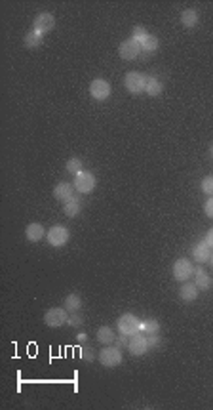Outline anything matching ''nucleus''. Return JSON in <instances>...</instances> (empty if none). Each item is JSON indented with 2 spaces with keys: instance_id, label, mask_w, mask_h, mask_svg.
<instances>
[{
  "instance_id": "nucleus-6",
  "label": "nucleus",
  "mask_w": 213,
  "mask_h": 410,
  "mask_svg": "<svg viewBox=\"0 0 213 410\" xmlns=\"http://www.w3.org/2000/svg\"><path fill=\"white\" fill-rule=\"evenodd\" d=\"M69 239H71V233H69V229L65 225H54V227L48 229V242L52 246H56V248L65 246L69 242Z\"/></svg>"
},
{
  "instance_id": "nucleus-27",
  "label": "nucleus",
  "mask_w": 213,
  "mask_h": 410,
  "mask_svg": "<svg viewBox=\"0 0 213 410\" xmlns=\"http://www.w3.org/2000/svg\"><path fill=\"white\" fill-rule=\"evenodd\" d=\"M202 191L206 193V195H210V197H213V176H208L202 179Z\"/></svg>"
},
{
  "instance_id": "nucleus-33",
  "label": "nucleus",
  "mask_w": 213,
  "mask_h": 410,
  "mask_svg": "<svg viewBox=\"0 0 213 410\" xmlns=\"http://www.w3.org/2000/svg\"><path fill=\"white\" fill-rule=\"evenodd\" d=\"M204 240H206V242L210 244V248L213 250V227L210 229V231H208V233H206V239H204Z\"/></svg>"
},
{
  "instance_id": "nucleus-3",
  "label": "nucleus",
  "mask_w": 213,
  "mask_h": 410,
  "mask_svg": "<svg viewBox=\"0 0 213 410\" xmlns=\"http://www.w3.org/2000/svg\"><path fill=\"white\" fill-rule=\"evenodd\" d=\"M97 187V177L93 176L91 172H78L76 176H74V189L78 191V193H82V195H88V193H91V191Z\"/></svg>"
},
{
  "instance_id": "nucleus-26",
  "label": "nucleus",
  "mask_w": 213,
  "mask_h": 410,
  "mask_svg": "<svg viewBox=\"0 0 213 410\" xmlns=\"http://www.w3.org/2000/svg\"><path fill=\"white\" fill-rule=\"evenodd\" d=\"M80 359L86 361V363H91V361L95 359V353H93V349H91L90 345H84V347L80 349Z\"/></svg>"
},
{
  "instance_id": "nucleus-14",
  "label": "nucleus",
  "mask_w": 213,
  "mask_h": 410,
  "mask_svg": "<svg viewBox=\"0 0 213 410\" xmlns=\"http://www.w3.org/2000/svg\"><path fill=\"white\" fill-rule=\"evenodd\" d=\"M25 237H27V240H30V242H38V240H42L44 237H46V229H44V225H40V223H29L27 229H25Z\"/></svg>"
},
{
  "instance_id": "nucleus-30",
  "label": "nucleus",
  "mask_w": 213,
  "mask_h": 410,
  "mask_svg": "<svg viewBox=\"0 0 213 410\" xmlns=\"http://www.w3.org/2000/svg\"><path fill=\"white\" fill-rule=\"evenodd\" d=\"M147 342H149V347H151V349H154V347L160 345V342H162V340H160L158 334H151V336H147Z\"/></svg>"
},
{
  "instance_id": "nucleus-17",
  "label": "nucleus",
  "mask_w": 213,
  "mask_h": 410,
  "mask_svg": "<svg viewBox=\"0 0 213 410\" xmlns=\"http://www.w3.org/2000/svg\"><path fill=\"white\" fill-rule=\"evenodd\" d=\"M63 212H65V216L74 218V216H78V214L82 212V203H80L76 197H72V199H69L67 203H63Z\"/></svg>"
},
{
  "instance_id": "nucleus-19",
  "label": "nucleus",
  "mask_w": 213,
  "mask_h": 410,
  "mask_svg": "<svg viewBox=\"0 0 213 410\" xmlns=\"http://www.w3.org/2000/svg\"><path fill=\"white\" fill-rule=\"evenodd\" d=\"M181 23H183V27H186V29L196 27V23H198V12H196L194 8L185 10V12L181 14Z\"/></svg>"
},
{
  "instance_id": "nucleus-22",
  "label": "nucleus",
  "mask_w": 213,
  "mask_h": 410,
  "mask_svg": "<svg viewBox=\"0 0 213 410\" xmlns=\"http://www.w3.org/2000/svg\"><path fill=\"white\" fill-rule=\"evenodd\" d=\"M95 338H97V342H99V343H105V345H107V343H114V340H116L113 328H109V326H99V330H97Z\"/></svg>"
},
{
  "instance_id": "nucleus-11",
  "label": "nucleus",
  "mask_w": 213,
  "mask_h": 410,
  "mask_svg": "<svg viewBox=\"0 0 213 410\" xmlns=\"http://www.w3.org/2000/svg\"><path fill=\"white\" fill-rule=\"evenodd\" d=\"M54 27H56V17H54L52 14H48V12L38 14L36 17H34V21H32V29L36 31V33H40V34H44V33H50Z\"/></svg>"
},
{
  "instance_id": "nucleus-13",
  "label": "nucleus",
  "mask_w": 213,
  "mask_h": 410,
  "mask_svg": "<svg viewBox=\"0 0 213 410\" xmlns=\"http://www.w3.org/2000/svg\"><path fill=\"white\" fill-rule=\"evenodd\" d=\"M212 254H213V250L210 248V244H208L206 240H200V242H196V244H194V248H192V258H194L198 264H206V262H210Z\"/></svg>"
},
{
  "instance_id": "nucleus-9",
  "label": "nucleus",
  "mask_w": 213,
  "mask_h": 410,
  "mask_svg": "<svg viewBox=\"0 0 213 410\" xmlns=\"http://www.w3.org/2000/svg\"><path fill=\"white\" fill-rule=\"evenodd\" d=\"M141 52H143L141 44H139L137 40H133V38H128V40H124L122 44L118 46V54H120V58L126 59V61H133V59H137Z\"/></svg>"
},
{
  "instance_id": "nucleus-32",
  "label": "nucleus",
  "mask_w": 213,
  "mask_h": 410,
  "mask_svg": "<svg viewBox=\"0 0 213 410\" xmlns=\"http://www.w3.org/2000/svg\"><path fill=\"white\" fill-rule=\"evenodd\" d=\"M114 342H116V345H118V347H128V343H129V340H128L126 334H120V336L116 338Z\"/></svg>"
},
{
  "instance_id": "nucleus-21",
  "label": "nucleus",
  "mask_w": 213,
  "mask_h": 410,
  "mask_svg": "<svg viewBox=\"0 0 213 410\" xmlns=\"http://www.w3.org/2000/svg\"><path fill=\"white\" fill-rule=\"evenodd\" d=\"M158 328H160V324H158L156 319H145V321H141V324H139V332H143L145 336L158 334Z\"/></svg>"
},
{
  "instance_id": "nucleus-5",
  "label": "nucleus",
  "mask_w": 213,
  "mask_h": 410,
  "mask_svg": "<svg viewBox=\"0 0 213 410\" xmlns=\"http://www.w3.org/2000/svg\"><path fill=\"white\" fill-rule=\"evenodd\" d=\"M111 92H113V86H111L105 78H95V80L90 82V96H91L93 100H97V102L109 100Z\"/></svg>"
},
{
  "instance_id": "nucleus-25",
  "label": "nucleus",
  "mask_w": 213,
  "mask_h": 410,
  "mask_svg": "<svg viewBox=\"0 0 213 410\" xmlns=\"http://www.w3.org/2000/svg\"><path fill=\"white\" fill-rule=\"evenodd\" d=\"M65 168H67V172H71V174L76 176L78 172H82V161L76 159V157H72V159L67 161V166H65Z\"/></svg>"
},
{
  "instance_id": "nucleus-35",
  "label": "nucleus",
  "mask_w": 213,
  "mask_h": 410,
  "mask_svg": "<svg viewBox=\"0 0 213 410\" xmlns=\"http://www.w3.org/2000/svg\"><path fill=\"white\" fill-rule=\"evenodd\" d=\"M210 262H212V267H213V254H212V258H210Z\"/></svg>"
},
{
  "instance_id": "nucleus-16",
  "label": "nucleus",
  "mask_w": 213,
  "mask_h": 410,
  "mask_svg": "<svg viewBox=\"0 0 213 410\" xmlns=\"http://www.w3.org/2000/svg\"><path fill=\"white\" fill-rule=\"evenodd\" d=\"M179 296L183 302H194L198 298V286L192 284V282H183L181 290H179Z\"/></svg>"
},
{
  "instance_id": "nucleus-10",
  "label": "nucleus",
  "mask_w": 213,
  "mask_h": 410,
  "mask_svg": "<svg viewBox=\"0 0 213 410\" xmlns=\"http://www.w3.org/2000/svg\"><path fill=\"white\" fill-rule=\"evenodd\" d=\"M149 342H147V336L143 332H137L133 336H129V343H128V351L135 357H141L145 353L149 351Z\"/></svg>"
},
{
  "instance_id": "nucleus-12",
  "label": "nucleus",
  "mask_w": 213,
  "mask_h": 410,
  "mask_svg": "<svg viewBox=\"0 0 213 410\" xmlns=\"http://www.w3.org/2000/svg\"><path fill=\"white\" fill-rule=\"evenodd\" d=\"M74 183H69V181H61L54 187V197L61 203H67L69 199L74 197Z\"/></svg>"
},
{
  "instance_id": "nucleus-2",
  "label": "nucleus",
  "mask_w": 213,
  "mask_h": 410,
  "mask_svg": "<svg viewBox=\"0 0 213 410\" xmlns=\"http://www.w3.org/2000/svg\"><path fill=\"white\" fill-rule=\"evenodd\" d=\"M124 357H122V351L120 347H113V345H105L99 353V363L105 368H114V366L122 365Z\"/></svg>"
},
{
  "instance_id": "nucleus-23",
  "label": "nucleus",
  "mask_w": 213,
  "mask_h": 410,
  "mask_svg": "<svg viewBox=\"0 0 213 410\" xmlns=\"http://www.w3.org/2000/svg\"><path fill=\"white\" fill-rule=\"evenodd\" d=\"M162 90H164V84H162L158 78L151 76V78L147 80V88H145V92H147L151 98H156V96H160V94H162Z\"/></svg>"
},
{
  "instance_id": "nucleus-20",
  "label": "nucleus",
  "mask_w": 213,
  "mask_h": 410,
  "mask_svg": "<svg viewBox=\"0 0 213 410\" xmlns=\"http://www.w3.org/2000/svg\"><path fill=\"white\" fill-rule=\"evenodd\" d=\"M63 308L67 309L69 313H78L80 308H82V298H80L78 294H69V296L65 298V306H63Z\"/></svg>"
},
{
  "instance_id": "nucleus-7",
  "label": "nucleus",
  "mask_w": 213,
  "mask_h": 410,
  "mask_svg": "<svg viewBox=\"0 0 213 410\" xmlns=\"http://www.w3.org/2000/svg\"><path fill=\"white\" fill-rule=\"evenodd\" d=\"M139 324H141V321H139L135 315H131V313H124V315L118 319V322H116L120 334H126V336L137 334V332H139Z\"/></svg>"
},
{
  "instance_id": "nucleus-18",
  "label": "nucleus",
  "mask_w": 213,
  "mask_h": 410,
  "mask_svg": "<svg viewBox=\"0 0 213 410\" xmlns=\"http://www.w3.org/2000/svg\"><path fill=\"white\" fill-rule=\"evenodd\" d=\"M44 34H40V33H36V31H29L27 34H25V46H27L29 50H36V48H40L44 42L42 38Z\"/></svg>"
},
{
  "instance_id": "nucleus-1",
  "label": "nucleus",
  "mask_w": 213,
  "mask_h": 410,
  "mask_svg": "<svg viewBox=\"0 0 213 410\" xmlns=\"http://www.w3.org/2000/svg\"><path fill=\"white\" fill-rule=\"evenodd\" d=\"M69 315H71V313H69L65 308H52L44 313V322H46V326H50V328H59V326L67 324Z\"/></svg>"
},
{
  "instance_id": "nucleus-34",
  "label": "nucleus",
  "mask_w": 213,
  "mask_h": 410,
  "mask_svg": "<svg viewBox=\"0 0 213 410\" xmlns=\"http://www.w3.org/2000/svg\"><path fill=\"white\" fill-rule=\"evenodd\" d=\"M76 340H78V342H86V340H88V336H86L84 332H80V334L76 336Z\"/></svg>"
},
{
  "instance_id": "nucleus-36",
  "label": "nucleus",
  "mask_w": 213,
  "mask_h": 410,
  "mask_svg": "<svg viewBox=\"0 0 213 410\" xmlns=\"http://www.w3.org/2000/svg\"><path fill=\"white\" fill-rule=\"evenodd\" d=\"M210 153H212V157H213V145H212V149H210Z\"/></svg>"
},
{
  "instance_id": "nucleus-8",
  "label": "nucleus",
  "mask_w": 213,
  "mask_h": 410,
  "mask_svg": "<svg viewBox=\"0 0 213 410\" xmlns=\"http://www.w3.org/2000/svg\"><path fill=\"white\" fill-rule=\"evenodd\" d=\"M171 271H173L175 280H179V282H186L188 278L194 275V267L190 264V260H186V258H179V260L173 264Z\"/></svg>"
},
{
  "instance_id": "nucleus-4",
  "label": "nucleus",
  "mask_w": 213,
  "mask_h": 410,
  "mask_svg": "<svg viewBox=\"0 0 213 410\" xmlns=\"http://www.w3.org/2000/svg\"><path fill=\"white\" fill-rule=\"evenodd\" d=\"M147 76L143 73H139V71H131V73H128L126 76H124V86H126V90L128 92H131V94H141V92H145V88H147Z\"/></svg>"
},
{
  "instance_id": "nucleus-29",
  "label": "nucleus",
  "mask_w": 213,
  "mask_h": 410,
  "mask_svg": "<svg viewBox=\"0 0 213 410\" xmlns=\"http://www.w3.org/2000/svg\"><path fill=\"white\" fill-rule=\"evenodd\" d=\"M82 317L78 315V313H71L69 315V321H67V324H71V326H82Z\"/></svg>"
},
{
  "instance_id": "nucleus-24",
  "label": "nucleus",
  "mask_w": 213,
  "mask_h": 410,
  "mask_svg": "<svg viewBox=\"0 0 213 410\" xmlns=\"http://www.w3.org/2000/svg\"><path fill=\"white\" fill-rule=\"evenodd\" d=\"M139 44H141L143 52H156L158 50V38L154 36V34H147Z\"/></svg>"
},
{
  "instance_id": "nucleus-28",
  "label": "nucleus",
  "mask_w": 213,
  "mask_h": 410,
  "mask_svg": "<svg viewBox=\"0 0 213 410\" xmlns=\"http://www.w3.org/2000/svg\"><path fill=\"white\" fill-rule=\"evenodd\" d=\"M147 34H149V33L145 31V27H139V25H137V27H133V36H131V38L137 40V42H141Z\"/></svg>"
},
{
  "instance_id": "nucleus-15",
  "label": "nucleus",
  "mask_w": 213,
  "mask_h": 410,
  "mask_svg": "<svg viewBox=\"0 0 213 410\" xmlns=\"http://www.w3.org/2000/svg\"><path fill=\"white\" fill-rule=\"evenodd\" d=\"M194 277H196V286H198V290H202V292H206V290H210L213 284L212 277L208 275V271H204L202 267H198L196 271H194Z\"/></svg>"
},
{
  "instance_id": "nucleus-31",
  "label": "nucleus",
  "mask_w": 213,
  "mask_h": 410,
  "mask_svg": "<svg viewBox=\"0 0 213 410\" xmlns=\"http://www.w3.org/2000/svg\"><path fill=\"white\" fill-rule=\"evenodd\" d=\"M204 212H206V216H208V218H212L213 220V197H210V199L206 201V205H204Z\"/></svg>"
}]
</instances>
